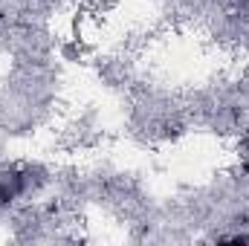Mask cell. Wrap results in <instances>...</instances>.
<instances>
[{
    "instance_id": "6da1fadb",
    "label": "cell",
    "mask_w": 249,
    "mask_h": 246,
    "mask_svg": "<svg viewBox=\"0 0 249 246\" xmlns=\"http://www.w3.org/2000/svg\"><path fill=\"white\" fill-rule=\"evenodd\" d=\"M20 188H23V177H12L9 183H6V180H0V209H3V206H9Z\"/></svg>"
},
{
    "instance_id": "7a4b0ae2",
    "label": "cell",
    "mask_w": 249,
    "mask_h": 246,
    "mask_svg": "<svg viewBox=\"0 0 249 246\" xmlns=\"http://www.w3.org/2000/svg\"><path fill=\"white\" fill-rule=\"evenodd\" d=\"M226 244H249V235H232V238H226Z\"/></svg>"
},
{
    "instance_id": "3957f363",
    "label": "cell",
    "mask_w": 249,
    "mask_h": 246,
    "mask_svg": "<svg viewBox=\"0 0 249 246\" xmlns=\"http://www.w3.org/2000/svg\"><path fill=\"white\" fill-rule=\"evenodd\" d=\"M244 148H247V151H249V136H247V139H244Z\"/></svg>"
},
{
    "instance_id": "277c9868",
    "label": "cell",
    "mask_w": 249,
    "mask_h": 246,
    "mask_svg": "<svg viewBox=\"0 0 249 246\" xmlns=\"http://www.w3.org/2000/svg\"><path fill=\"white\" fill-rule=\"evenodd\" d=\"M244 171H247V174H249V159H247V165H244Z\"/></svg>"
}]
</instances>
